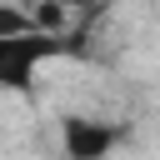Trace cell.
I'll use <instances>...</instances> for the list:
<instances>
[{
    "label": "cell",
    "mask_w": 160,
    "mask_h": 160,
    "mask_svg": "<svg viewBox=\"0 0 160 160\" xmlns=\"http://www.w3.org/2000/svg\"><path fill=\"white\" fill-rule=\"evenodd\" d=\"M55 55H85V40H75V35H45V30L0 35V90L30 95L35 90V65H45Z\"/></svg>",
    "instance_id": "obj_1"
},
{
    "label": "cell",
    "mask_w": 160,
    "mask_h": 160,
    "mask_svg": "<svg viewBox=\"0 0 160 160\" xmlns=\"http://www.w3.org/2000/svg\"><path fill=\"white\" fill-rule=\"evenodd\" d=\"M130 140L125 120H90V115H65L60 120V150L65 160H110L115 145Z\"/></svg>",
    "instance_id": "obj_2"
}]
</instances>
